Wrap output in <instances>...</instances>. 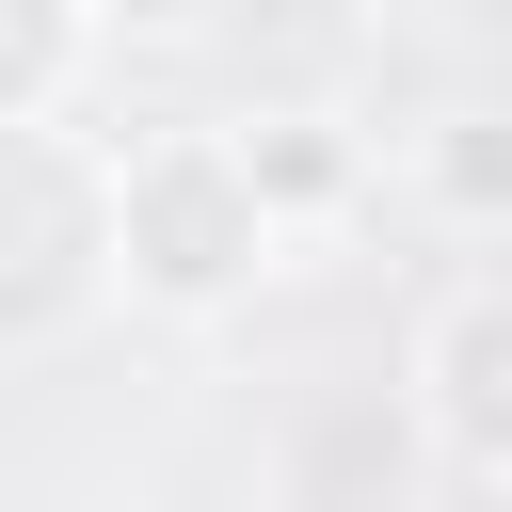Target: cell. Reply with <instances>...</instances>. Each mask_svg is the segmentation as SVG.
I'll use <instances>...</instances> for the list:
<instances>
[{
  "instance_id": "obj_1",
  "label": "cell",
  "mask_w": 512,
  "mask_h": 512,
  "mask_svg": "<svg viewBox=\"0 0 512 512\" xmlns=\"http://www.w3.org/2000/svg\"><path fill=\"white\" fill-rule=\"evenodd\" d=\"M272 256H288V224L256 208L224 128H128L112 144V304L192 336V320H240L272 288Z\"/></svg>"
},
{
  "instance_id": "obj_6",
  "label": "cell",
  "mask_w": 512,
  "mask_h": 512,
  "mask_svg": "<svg viewBox=\"0 0 512 512\" xmlns=\"http://www.w3.org/2000/svg\"><path fill=\"white\" fill-rule=\"evenodd\" d=\"M96 0H0V128H64L96 80Z\"/></svg>"
},
{
  "instance_id": "obj_4",
  "label": "cell",
  "mask_w": 512,
  "mask_h": 512,
  "mask_svg": "<svg viewBox=\"0 0 512 512\" xmlns=\"http://www.w3.org/2000/svg\"><path fill=\"white\" fill-rule=\"evenodd\" d=\"M400 192L448 240H512V96H448L400 128Z\"/></svg>"
},
{
  "instance_id": "obj_9",
  "label": "cell",
  "mask_w": 512,
  "mask_h": 512,
  "mask_svg": "<svg viewBox=\"0 0 512 512\" xmlns=\"http://www.w3.org/2000/svg\"><path fill=\"white\" fill-rule=\"evenodd\" d=\"M240 512H288V496H240Z\"/></svg>"
},
{
  "instance_id": "obj_3",
  "label": "cell",
  "mask_w": 512,
  "mask_h": 512,
  "mask_svg": "<svg viewBox=\"0 0 512 512\" xmlns=\"http://www.w3.org/2000/svg\"><path fill=\"white\" fill-rule=\"evenodd\" d=\"M416 432L464 480H512V272H480L416 320Z\"/></svg>"
},
{
  "instance_id": "obj_8",
  "label": "cell",
  "mask_w": 512,
  "mask_h": 512,
  "mask_svg": "<svg viewBox=\"0 0 512 512\" xmlns=\"http://www.w3.org/2000/svg\"><path fill=\"white\" fill-rule=\"evenodd\" d=\"M336 16H448V0H336Z\"/></svg>"
},
{
  "instance_id": "obj_5",
  "label": "cell",
  "mask_w": 512,
  "mask_h": 512,
  "mask_svg": "<svg viewBox=\"0 0 512 512\" xmlns=\"http://www.w3.org/2000/svg\"><path fill=\"white\" fill-rule=\"evenodd\" d=\"M224 144H240V176H256V208H272L288 240L368 208V144H352L336 112H304V96H272V112H224Z\"/></svg>"
},
{
  "instance_id": "obj_2",
  "label": "cell",
  "mask_w": 512,
  "mask_h": 512,
  "mask_svg": "<svg viewBox=\"0 0 512 512\" xmlns=\"http://www.w3.org/2000/svg\"><path fill=\"white\" fill-rule=\"evenodd\" d=\"M112 304V144L0 128V352H48Z\"/></svg>"
},
{
  "instance_id": "obj_7",
  "label": "cell",
  "mask_w": 512,
  "mask_h": 512,
  "mask_svg": "<svg viewBox=\"0 0 512 512\" xmlns=\"http://www.w3.org/2000/svg\"><path fill=\"white\" fill-rule=\"evenodd\" d=\"M208 0H96V32H128V48H160V32H192Z\"/></svg>"
}]
</instances>
